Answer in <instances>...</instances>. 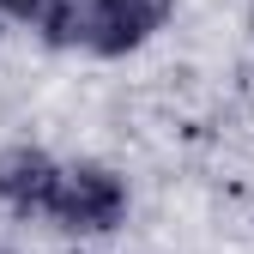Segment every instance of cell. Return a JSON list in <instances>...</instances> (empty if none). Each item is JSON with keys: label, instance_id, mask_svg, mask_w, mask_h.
<instances>
[{"label": "cell", "instance_id": "obj_1", "mask_svg": "<svg viewBox=\"0 0 254 254\" xmlns=\"http://www.w3.org/2000/svg\"><path fill=\"white\" fill-rule=\"evenodd\" d=\"M170 6L176 0H55L43 12V43L97 55V61H121V55H139L164 30Z\"/></svg>", "mask_w": 254, "mask_h": 254}, {"label": "cell", "instance_id": "obj_2", "mask_svg": "<svg viewBox=\"0 0 254 254\" xmlns=\"http://www.w3.org/2000/svg\"><path fill=\"white\" fill-rule=\"evenodd\" d=\"M127 212H133V194H127V176L97 164V157H79L67 164L61 176V194H55V230L67 236H115L127 224Z\"/></svg>", "mask_w": 254, "mask_h": 254}, {"label": "cell", "instance_id": "obj_3", "mask_svg": "<svg viewBox=\"0 0 254 254\" xmlns=\"http://www.w3.org/2000/svg\"><path fill=\"white\" fill-rule=\"evenodd\" d=\"M61 164L43 145H6L0 151V206L18 218H55V194H61Z\"/></svg>", "mask_w": 254, "mask_h": 254}, {"label": "cell", "instance_id": "obj_4", "mask_svg": "<svg viewBox=\"0 0 254 254\" xmlns=\"http://www.w3.org/2000/svg\"><path fill=\"white\" fill-rule=\"evenodd\" d=\"M49 6H55V0H0V12H6V18H30V24H43Z\"/></svg>", "mask_w": 254, "mask_h": 254}, {"label": "cell", "instance_id": "obj_5", "mask_svg": "<svg viewBox=\"0 0 254 254\" xmlns=\"http://www.w3.org/2000/svg\"><path fill=\"white\" fill-rule=\"evenodd\" d=\"M248 30H254V18H248Z\"/></svg>", "mask_w": 254, "mask_h": 254}]
</instances>
